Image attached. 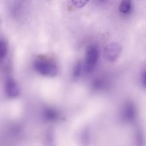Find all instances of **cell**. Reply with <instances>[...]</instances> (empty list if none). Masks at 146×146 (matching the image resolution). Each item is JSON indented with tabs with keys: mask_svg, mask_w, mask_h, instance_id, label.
<instances>
[{
	"mask_svg": "<svg viewBox=\"0 0 146 146\" xmlns=\"http://www.w3.org/2000/svg\"><path fill=\"white\" fill-rule=\"evenodd\" d=\"M99 2H104V1H106V0H98Z\"/></svg>",
	"mask_w": 146,
	"mask_h": 146,
	"instance_id": "cell-10",
	"label": "cell"
},
{
	"mask_svg": "<svg viewBox=\"0 0 146 146\" xmlns=\"http://www.w3.org/2000/svg\"><path fill=\"white\" fill-rule=\"evenodd\" d=\"M132 9V0H121L119 9L120 12L123 14H129Z\"/></svg>",
	"mask_w": 146,
	"mask_h": 146,
	"instance_id": "cell-4",
	"label": "cell"
},
{
	"mask_svg": "<svg viewBox=\"0 0 146 146\" xmlns=\"http://www.w3.org/2000/svg\"><path fill=\"white\" fill-rule=\"evenodd\" d=\"M73 4L77 7H82L84 6L90 0H71Z\"/></svg>",
	"mask_w": 146,
	"mask_h": 146,
	"instance_id": "cell-8",
	"label": "cell"
},
{
	"mask_svg": "<svg viewBox=\"0 0 146 146\" xmlns=\"http://www.w3.org/2000/svg\"><path fill=\"white\" fill-rule=\"evenodd\" d=\"M83 71V64L81 62H78L75 65L73 69V75L75 77L79 76Z\"/></svg>",
	"mask_w": 146,
	"mask_h": 146,
	"instance_id": "cell-7",
	"label": "cell"
},
{
	"mask_svg": "<svg viewBox=\"0 0 146 146\" xmlns=\"http://www.w3.org/2000/svg\"><path fill=\"white\" fill-rule=\"evenodd\" d=\"M6 86L7 91L10 94L14 95L17 93L18 87H17V84L15 83V82L12 78L9 77L7 78L6 80Z\"/></svg>",
	"mask_w": 146,
	"mask_h": 146,
	"instance_id": "cell-5",
	"label": "cell"
},
{
	"mask_svg": "<svg viewBox=\"0 0 146 146\" xmlns=\"http://www.w3.org/2000/svg\"><path fill=\"white\" fill-rule=\"evenodd\" d=\"M99 58V50L95 44L90 45L86 51L84 62L83 63V71L90 73L96 67Z\"/></svg>",
	"mask_w": 146,
	"mask_h": 146,
	"instance_id": "cell-2",
	"label": "cell"
},
{
	"mask_svg": "<svg viewBox=\"0 0 146 146\" xmlns=\"http://www.w3.org/2000/svg\"><path fill=\"white\" fill-rule=\"evenodd\" d=\"M121 50V46L118 42H111L104 49V57L108 62H115L119 58Z\"/></svg>",
	"mask_w": 146,
	"mask_h": 146,
	"instance_id": "cell-3",
	"label": "cell"
},
{
	"mask_svg": "<svg viewBox=\"0 0 146 146\" xmlns=\"http://www.w3.org/2000/svg\"><path fill=\"white\" fill-rule=\"evenodd\" d=\"M34 68L38 73L46 76H54L58 72L56 64L53 61L46 59L35 60Z\"/></svg>",
	"mask_w": 146,
	"mask_h": 146,
	"instance_id": "cell-1",
	"label": "cell"
},
{
	"mask_svg": "<svg viewBox=\"0 0 146 146\" xmlns=\"http://www.w3.org/2000/svg\"><path fill=\"white\" fill-rule=\"evenodd\" d=\"M7 53V46L6 42L0 38V61L5 58Z\"/></svg>",
	"mask_w": 146,
	"mask_h": 146,
	"instance_id": "cell-6",
	"label": "cell"
},
{
	"mask_svg": "<svg viewBox=\"0 0 146 146\" xmlns=\"http://www.w3.org/2000/svg\"><path fill=\"white\" fill-rule=\"evenodd\" d=\"M141 81H142V83L146 87V70H145L142 74L141 76Z\"/></svg>",
	"mask_w": 146,
	"mask_h": 146,
	"instance_id": "cell-9",
	"label": "cell"
}]
</instances>
